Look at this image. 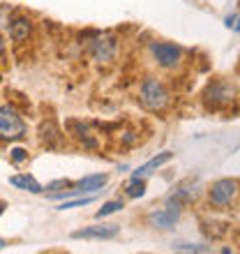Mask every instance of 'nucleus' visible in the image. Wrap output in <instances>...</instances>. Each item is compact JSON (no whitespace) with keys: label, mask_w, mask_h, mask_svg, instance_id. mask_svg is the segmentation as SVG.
<instances>
[{"label":"nucleus","mask_w":240,"mask_h":254,"mask_svg":"<svg viewBox=\"0 0 240 254\" xmlns=\"http://www.w3.org/2000/svg\"><path fill=\"white\" fill-rule=\"evenodd\" d=\"M139 102L146 111L160 114V111H164V109L169 107L171 93H169V88L164 81L155 79V76H148V79H143V83H141V88H139Z\"/></svg>","instance_id":"1"},{"label":"nucleus","mask_w":240,"mask_h":254,"mask_svg":"<svg viewBox=\"0 0 240 254\" xmlns=\"http://www.w3.org/2000/svg\"><path fill=\"white\" fill-rule=\"evenodd\" d=\"M171 160H174V153H169V150H164V153H160L157 157H153L150 162H146L143 167L136 169L132 178H146V176H150L153 171H157V169H160L162 164H167V162H171Z\"/></svg>","instance_id":"13"},{"label":"nucleus","mask_w":240,"mask_h":254,"mask_svg":"<svg viewBox=\"0 0 240 254\" xmlns=\"http://www.w3.org/2000/svg\"><path fill=\"white\" fill-rule=\"evenodd\" d=\"M5 208H7V203H5V201H2V199H0V215L5 213Z\"/></svg>","instance_id":"24"},{"label":"nucleus","mask_w":240,"mask_h":254,"mask_svg":"<svg viewBox=\"0 0 240 254\" xmlns=\"http://www.w3.org/2000/svg\"><path fill=\"white\" fill-rule=\"evenodd\" d=\"M122 206H125V203H122L120 199L107 201V203L97 210V215H95V217H97V220H102V217H107V215H114V213H118V210H122Z\"/></svg>","instance_id":"17"},{"label":"nucleus","mask_w":240,"mask_h":254,"mask_svg":"<svg viewBox=\"0 0 240 254\" xmlns=\"http://www.w3.org/2000/svg\"><path fill=\"white\" fill-rule=\"evenodd\" d=\"M201 102L206 104L208 111H222V109L231 107V102H236V88L231 83H227V81L215 79L203 88Z\"/></svg>","instance_id":"2"},{"label":"nucleus","mask_w":240,"mask_h":254,"mask_svg":"<svg viewBox=\"0 0 240 254\" xmlns=\"http://www.w3.org/2000/svg\"><path fill=\"white\" fill-rule=\"evenodd\" d=\"M9 185H14L16 190H23V192H30V194H40L42 190H44L33 176H28V174L9 176Z\"/></svg>","instance_id":"15"},{"label":"nucleus","mask_w":240,"mask_h":254,"mask_svg":"<svg viewBox=\"0 0 240 254\" xmlns=\"http://www.w3.org/2000/svg\"><path fill=\"white\" fill-rule=\"evenodd\" d=\"M118 234V224H95V227H83L79 231H74L72 238H76V241H81V238H86V241H111Z\"/></svg>","instance_id":"6"},{"label":"nucleus","mask_w":240,"mask_h":254,"mask_svg":"<svg viewBox=\"0 0 240 254\" xmlns=\"http://www.w3.org/2000/svg\"><path fill=\"white\" fill-rule=\"evenodd\" d=\"M37 134H40V141L47 148H56V146H60V141H62V132L58 129V125H56L54 121L42 123L40 129H37Z\"/></svg>","instance_id":"10"},{"label":"nucleus","mask_w":240,"mask_h":254,"mask_svg":"<svg viewBox=\"0 0 240 254\" xmlns=\"http://www.w3.org/2000/svg\"><path fill=\"white\" fill-rule=\"evenodd\" d=\"M9 157H12V162H26L28 160V150H23V148H12L9 150Z\"/></svg>","instance_id":"20"},{"label":"nucleus","mask_w":240,"mask_h":254,"mask_svg":"<svg viewBox=\"0 0 240 254\" xmlns=\"http://www.w3.org/2000/svg\"><path fill=\"white\" fill-rule=\"evenodd\" d=\"M150 51H153L155 63L164 67V69H174L182 61V49L178 44H174V42H153Z\"/></svg>","instance_id":"5"},{"label":"nucleus","mask_w":240,"mask_h":254,"mask_svg":"<svg viewBox=\"0 0 240 254\" xmlns=\"http://www.w3.org/2000/svg\"><path fill=\"white\" fill-rule=\"evenodd\" d=\"M178 217H180V210H178V208L167 206V208H162V210H155V213L148 215V222H150V227L164 229V231H167V229L176 227Z\"/></svg>","instance_id":"7"},{"label":"nucleus","mask_w":240,"mask_h":254,"mask_svg":"<svg viewBox=\"0 0 240 254\" xmlns=\"http://www.w3.org/2000/svg\"><path fill=\"white\" fill-rule=\"evenodd\" d=\"M2 54H5V42H2V35H0V58H2Z\"/></svg>","instance_id":"23"},{"label":"nucleus","mask_w":240,"mask_h":254,"mask_svg":"<svg viewBox=\"0 0 240 254\" xmlns=\"http://www.w3.org/2000/svg\"><path fill=\"white\" fill-rule=\"evenodd\" d=\"M236 21H238V12H236L234 16H229V19H227V26L234 28V30H238V23H236Z\"/></svg>","instance_id":"22"},{"label":"nucleus","mask_w":240,"mask_h":254,"mask_svg":"<svg viewBox=\"0 0 240 254\" xmlns=\"http://www.w3.org/2000/svg\"><path fill=\"white\" fill-rule=\"evenodd\" d=\"M0 248H5V241H0Z\"/></svg>","instance_id":"25"},{"label":"nucleus","mask_w":240,"mask_h":254,"mask_svg":"<svg viewBox=\"0 0 240 254\" xmlns=\"http://www.w3.org/2000/svg\"><path fill=\"white\" fill-rule=\"evenodd\" d=\"M95 201V194L90 196H83V199H74V201H65V203H60L58 210H69V208H81V206H88V203H93Z\"/></svg>","instance_id":"18"},{"label":"nucleus","mask_w":240,"mask_h":254,"mask_svg":"<svg viewBox=\"0 0 240 254\" xmlns=\"http://www.w3.org/2000/svg\"><path fill=\"white\" fill-rule=\"evenodd\" d=\"M109 176L107 174H95V176H86V178H81L76 183V190L79 194H86V192H100L104 185H107Z\"/></svg>","instance_id":"14"},{"label":"nucleus","mask_w":240,"mask_h":254,"mask_svg":"<svg viewBox=\"0 0 240 254\" xmlns=\"http://www.w3.org/2000/svg\"><path fill=\"white\" fill-rule=\"evenodd\" d=\"M72 183L67 181V178H60V181H54V183H49L47 185V190L49 192H60V190H65V188H69Z\"/></svg>","instance_id":"21"},{"label":"nucleus","mask_w":240,"mask_h":254,"mask_svg":"<svg viewBox=\"0 0 240 254\" xmlns=\"http://www.w3.org/2000/svg\"><path fill=\"white\" fill-rule=\"evenodd\" d=\"M28 134V127L19 111L12 107H0V139L5 141H21Z\"/></svg>","instance_id":"3"},{"label":"nucleus","mask_w":240,"mask_h":254,"mask_svg":"<svg viewBox=\"0 0 240 254\" xmlns=\"http://www.w3.org/2000/svg\"><path fill=\"white\" fill-rule=\"evenodd\" d=\"M67 129H69V134H72L83 148H88V150H95V148H97V139H95V134H90L88 125H83V123H79V121H67Z\"/></svg>","instance_id":"9"},{"label":"nucleus","mask_w":240,"mask_h":254,"mask_svg":"<svg viewBox=\"0 0 240 254\" xmlns=\"http://www.w3.org/2000/svg\"><path fill=\"white\" fill-rule=\"evenodd\" d=\"M9 37L14 42H26L33 33V21L26 19V16H16L14 21H9Z\"/></svg>","instance_id":"11"},{"label":"nucleus","mask_w":240,"mask_h":254,"mask_svg":"<svg viewBox=\"0 0 240 254\" xmlns=\"http://www.w3.org/2000/svg\"><path fill=\"white\" fill-rule=\"evenodd\" d=\"M174 250H178V252H210V248H206V245H192V243H178V245H174Z\"/></svg>","instance_id":"19"},{"label":"nucleus","mask_w":240,"mask_h":254,"mask_svg":"<svg viewBox=\"0 0 240 254\" xmlns=\"http://www.w3.org/2000/svg\"><path fill=\"white\" fill-rule=\"evenodd\" d=\"M238 196V181L236 178H220L215 181L208 190V201L210 206L217 208V210H224L236 201Z\"/></svg>","instance_id":"4"},{"label":"nucleus","mask_w":240,"mask_h":254,"mask_svg":"<svg viewBox=\"0 0 240 254\" xmlns=\"http://www.w3.org/2000/svg\"><path fill=\"white\" fill-rule=\"evenodd\" d=\"M143 192H146V181H143V178H132V181L125 185V196H129V199L143 196Z\"/></svg>","instance_id":"16"},{"label":"nucleus","mask_w":240,"mask_h":254,"mask_svg":"<svg viewBox=\"0 0 240 254\" xmlns=\"http://www.w3.org/2000/svg\"><path fill=\"white\" fill-rule=\"evenodd\" d=\"M90 51H93L95 61H111L116 54V40L109 37V35H102V37H95L93 44H90Z\"/></svg>","instance_id":"8"},{"label":"nucleus","mask_w":240,"mask_h":254,"mask_svg":"<svg viewBox=\"0 0 240 254\" xmlns=\"http://www.w3.org/2000/svg\"><path fill=\"white\" fill-rule=\"evenodd\" d=\"M192 196H194V190H192V183L187 181V183H180L178 188L174 190V194L167 199V206H171V208H182L185 203H189L192 201Z\"/></svg>","instance_id":"12"}]
</instances>
